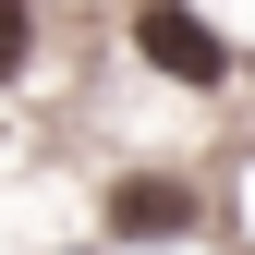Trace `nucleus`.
Returning a JSON list of instances; mask_svg holds the SVG:
<instances>
[{
  "instance_id": "2",
  "label": "nucleus",
  "mask_w": 255,
  "mask_h": 255,
  "mask_svg": "<svg viewBox=\"0 0 255 255\" xmlns=\"http://www.w3.org/2000/svg\"><path fill=\"white\" fill-rule=\"evenodd\" d=\"M110 231L122 243H170V231H195V195H182V182H122V195H110Z\"/></svg>"
},
{
  "instance_id": "1",
  "label": "nucleus",
  "mask_w": 255,
  "mask_h": 255,
  "mask_svg": "<svg viewBox=\"0 0 255 255\" xmlns=\"http://www.w3.org/2000/svg\"><path fill=\"white\" fill-rule=\"evenodd\" d=\"M134 49L158 73H182V85H231V49H219V24H195V12H134Z\"/></svg>"
},
{
  "instance_id": "3",
  "label": "nucleus",
  "mask_w": 255,
  "mask_h": 255,
  "mask_svg": "<svg viewBox=\"0 0 255 255\" xmlns=\"http://www.w3.org/2000/svg\"><path fill=\"white\" fill-rule=\"evenodd\" d=\"M24 61H37V12H24V0H0V85H12Z\"/></svg>"
}]
</instances>
